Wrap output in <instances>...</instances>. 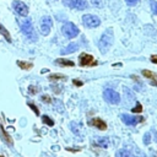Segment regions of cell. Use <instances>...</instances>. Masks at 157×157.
<instances>
[{
	"label": "cell",
	"instance_id": "1",
	"mask_svg": "<svg viewBox=\"0 0 157 157\" xmlns=\"http://www.w3.org/2000/svg\"><path fill=\"white\" fill-rule=\"evenodd\" d=\"M113 40H114L113 29H112V28H107V29L103 32V34L101 36L99 40H98V49H99V52H101L102 54H105V53L110 49V47H112V44H113Z\"/></svg>",
	"mask_w": 157,
	"mask_h": 157
},
{
	"label": "cell",
	"instance_id": "2",
	"mask_svg": "<svg viewBox=\"0 0 157 157\" xmlns=\"http://www.w3.org/2000/svg\"><path fill=\"white\" fill-rule=\"evenodd\" d=\"M21 29L23 32V34L31 40V42H36L37 40V33L34 31V27L32 25V21L29 18H26L25 21L21 22Z\"/></svg>",
	"mask_w": 157,
	"mask_h": 157
},
{
	"label": "cell",
	"instance_id": "3",
	"mask_svg": "<svg viewBox=\"0 0 157 157\" xmlns=\"http://www.w3.org/2000/svg\"><path fill=\"white\" fill-rule=\"evenodd\" d=\"M61 32H63V34H64L66 38H70V39H71V38H75V37L78 36L80 29H78V27H77L75 23H72V22H66V23L63 25Z\"/></svg>",
	"mask_w": 157,
	"mask_h": 157
},
{
	"label": "cell",
	"instance_id": "4",
	"mask_svg": "<svg viewBox=\"0 0 157 157\" xmlns=\"http://www.w3.org/2000/svg\"><path fill=\"white\" fill-rule=\"evenodd\" d=\"M82 23L87 28H96V27H98L101 25V20L96 15L87 13V15H83L82 16Z\"/></svg>",
	"mask_w": 157,
	"mask_h": 157
},
{
	"label": "cell",
	"instance_id": "5",
	"mask_svg": "<svg viewBox=\"0 0 157 157\" xmlns=\"http://www.w3.org/2000/svg\"><path fill=\"white\" fill-rule=\"evenodd\" d=\"M103 98L110 104H118L120 102V94L112 88H107L103 91Z\"/></svg>",
	"mask_w": 157,
	"mask_h": 157
},
{
	"label": "cell",
	"instance_id": "6",
	"mask_svg": "<svg viewBox=\"0 0 157 157\" xmlns=\"http://www.w3.org/2000/svg\"><path fill=\"white\" fill-rule=\"evenodd\" d=\"M52 27H53V21H52V17L50 16H43L39 21V28H40V32L44 36H48L52 31Z\"/></svg>",
	"mask_w": 157,
	"mask_h": 157
},
{
	"label": "cell",
	"instance_id": "7",
	"mask_svg": "<svg viewBox=\"0 0 157 157\" xmlns=\"http://www.w3.org/2000/svg\"><path fill=\"white\" fill-rule=\"evenodd\" d=\"M12 7H13V10H15V12L18 15V16H27V13H28V7H27V5L23 2V1H20V0H15L13 2H12Z\"/></svg>",
	"mask_w": 157,
	"mask_h": 157
},
{
	"label": "cell",
	"instance_id": "8",
	"mask_svg": "<svg viewBox=\"0 0 157 157\" xmlns=\"http://www.w3.org/2000/svg\"><path fill=\"white\" fill-rule=\"evenodd\" d=\"M64 4L71 9L76 10H85L87 9V1L86 0H63Z\"/></svg>",
	"mask_w": 157,
	"mask_h": 157
},
{
	"label": "cell",
	"instance_id": "9",
	"mask_svg": "<svg viewBox=\"0 0 157 157\" xmlns=\"http://www.w3.org/2000/svg\"><path fill=\"white\" fill-rule=\"evenodd\" d=\"M120 119L126 125H136L137 123L144 121V118L142 117H134V115H130V114H121L120 115Z\"/></svg>",
	"mask_w": 157,
	"mask_h": 157
},
{
	"label": "cell",
	"instance_id": "10",
	"mask_svg": "<svg viewBox=\"0 0 157 157\" xmlns=\"http://www.w3.org/2000/svg\"><path fill=\"white\" fill-rule=\"evenodd\" d=\"M78 61L81 66H88V65H97V63L93 60V56L87 53H82L78 56Z\"/></svg>",
	"mask_w": 157,
	"mask_h": 157
},
{
	"label": "cell",
	"instance_id": "11",
	"mask_svg": "<svg viewBox=\"0 0 157 157\" xmlns=\"http://www.w3.org/2000/svg\"><path fill=\"white\" fill-rule=\"evenodd\" d=\"M69 126H70L71 131H72L77 137H82V136H83V126H82V124H81V123L71 121Z\"/></svg>",
	"mask_w": 157,
	"mask_h": 157
},
{
	"label": "cell",
	"instance_id": "12",
	"mask_svg": "<svg viewBox=\"0 0 157 157\" xmlns=\"http://www.w3.org/2000/svg\"><path fill=\"white\" fill-rule=\"evenodd\" d=\"M0 137H1V140H2L5 144H7L10 147H12V145H13L12 142H13V141H12L11 136L5 131V129L2 128V125H1V124H0Z\"/></svg>",
	"mask_w": 157,
	"mask_h": 157
},
{
	"label": "cell",
	"instance_id": "13",
	"mask_svg": "<svg viewBox=\"0 0 157 157\" xmlns=\"http://www.w3.org/2000/svg\"><path fill=\"white\" fill-rule=\"evenodd\" d=\"M90 125H92V126H94V128H97V129H99V130H105V129H107V124H105L102 119H99V118H93V119H91V120H90Z\"/></svg>",
	"mask_w": 157,
	"mask_h": 157
},
{
	"label": "cell",
	"instance_id": "14",
	"mask_svg": "<svg viewBox=\"0 0 157 157\" xmlns=\"http://www.w3.org/2000/svg\"><path fill=\"white\" fill-rule=\"evenodd\" d=\"M78 49V44L77 43H69L65 48H63L61 49V54H71V53H74V52H76Z\"/></svg>",
	"mask_w": 157,
	"mask_h": 157
},
{
	"label": "cell",
	"instance_id": "15",
	"mask_svg": "<svg viewBox=\"0 0 157 157\" xmlns=\"http://www.w3.org/2000/svg\"><path fill=\"white\" fill-rule=\"evenodd\" d=\"M55 64H58L59 66H74V65H75L74 61L66 60V59H61V58L56 59V60H55Z\"/></svg>",
	"mask_w": 157,
	"mask_h": 157
},
{
	"label": "cell",
	"instance_id": "16",
	"mask_svg": "<svg viewBox=\"0 0 157 157\" xmlns=\"http://www.w3.org/2000/svg\"><path fill=\"white\" fill-rule=\"evenodd\" d=\"M0 33L5 37V39L7 40V42H12V39H11V36H10V33H9V31L6 29V28H4V26L0 23Z\"/></svg>",
	"mask_w": 157,
	"mask_h": 157
},
{
	"label": "cell",
	"instance_id": "17",
	"mask_svg": "<svg viewBox=\"0 0 157 157\" xmlns=\"http://www.w3.org/2000/svg\"><path fill=\"white\" fill-rule=\"evenodd\" d=\"M115 157H131V155H130V152H129L128 150H125V148H120V150L117 151Z\"/></svg>",
	"mask_w": 157,
	"mask_h": 157
},
{
	"label": "cell",
	"instance_id": "18",
	"mask_svg": "<svg viewBox=\"0 0 157 157\" xmlns=\"http://www.w3.org/2000/svg\"><path fill=\"white\" fill-rule=\"evenodd\" d=\"M17 65L21 67V69H25V70H29V69H32V64L31 63H27V61H21V60H18L17 61Z\"/></svg>",
	"mask_w": 157,
	"mask_h": 157
},
{
	"label": "cell",
	"instance_id": "19",
	"mask_svg": "<svg viewBox=\"0 0 157 157\" xmlns=\"http://www.w3.org/2000/svg\"><path fill=\"white\" fill-rule=\"evenodd\" d=\"M108 145H109V139L108 137H101V139H98V146H101V147H108Z\"/></svg>",
	"mask_w": 157,
	"mask_h": 157
},
{
	"label": "cell",
	"instance_id": "20",
	"mask_svg": "<svg viewBox=\"0 0 157 157\" xmlns=\"http://www.w3.org/2000/svg\"><path fill=\"white\" fill-rule=\"evenodd\" d=\"M42 120H43V123L47 124L48 126H53V125H54V120L50 119L48 115H43V117H42Z\"/></svg>",
	"mask_w": 157,
	"mask_h": 157
},
{
	"label": "cell",
	"instance_id": "21",
	"mask_svg": "<svg viewBox=\"0 0 157 157\" xmlns=\"http://www.w3.org/2000/svg\"><path fill=\"white\" fill-rule=\"evenodd\" d=\"M142 75L145 76V77H148V78H155L156 77V75H155V72H152V71H150V70H142Z\"/></svg>",
	"mask_w": 157,
	"mask_h": 157
},
{
	"label": "cell",
	"instance_id": "22",
	"mask_svg": "<svg viewBox=\"0 0 157 157\" xmlns=\"http://www.w3.org/2000/svg\"><path fill=\"white\" fill-rule=\"evenodd\" d=\"M150 5H151V9H152V12H153L155 15H157V1L150 0Z\"/></svg>",
	"mask_w": 157,
	"mask_h": 157
},
{
	"label": "cell",
	"instance_id": "23",
	"mask_svg": "<svg viewBox=\"0 0 157 157\" xmlns=\"http://www.w3.org/2000/svg\"><path fill=\"white\" fill-rule=\"evenodd\" d=\"M27 104H28V107H29V108H31V109H32V110L34 112V114H36V115H39V110H38V108H37V107H36V105H34L33 103L28 102Z\"/></svg>",
	"mask_w": 157,
	"mask_h": 157
},
{
	"label": "cell",
	"instance_id": "24",
	"mask_svg": "<svg viewBox=\"0 0 157 157\" xmlns=\"http://www.w3.org/2000/svg\"><path fill=\"white\" fill-rule=\"evenodd\" d=\"M131 112H132V113H141V112H142V105H141L140 103H136V107L132 108Z\"/></svg>",
	"mask_w": 157,
	"mask_h": 157
},
{
	"label": "cell",
	"instance_id": "25",
	"mask_svg": "<svg viewBox=\"0 0 157 157\" xmlns=\"http://www.w3.org/2000/svg\"><path fill=\"white\" fill-rule=\"evenodd\" d=\"M150 139H151L150 132H146V134L144 135V144H145V145H148V144H150Z\"/></svg>",
	"mask_w": 157,
	"mask_h": 157
},
{
	"label": "cell",
	"instance_id": "26",
	"mask_svg": "<svg viewBox=\"0 0 157 157\" xmlns=\"http://www.w3.org/2000/svg\"><path fill=\"white\" fill-rule=\"evenodd\" d=\"M139 1H140V0H125V2H126L129 6H134V5H136Z\"/></svg>",
	"mask_w": 157,
	"mask_h": 157
},
{
	"label": "cell",
	"instance_id": "27",
	"mask_svg": "<svg viewBox=\"0 0 157 157\" xmlns=\"http://www.w3.org/2000/svg\"><path fill=\"white\" fill-rule=\"evenodd\" d=\"M93 5H96L97 7H101L102 6V0H91Z\"/></svg>",
	"mask_w": 157,
	"mask_h": 157
},
{
	"label": "cell",
	"instance_id": "28",
	"mask_svg": "<svg viewBox=\"0 0 157 157\" xmlns=\"http://www.w3.org/2000/svg\"><path fill=\"white\" fill-rule=\"evenodd\" d=\"M58 78H65L64 76H58V75H50L49 80H58Z\"/></svg>",
	"mask_w": 157,
	"mask_h": 157
},
{
	"label": "cell",
	"instance_id": "29",
	"mask_svg": "<svg viewBox=\"0 0 157 157\" xmlns=\"http://www.w3.org/2000/svg\"><path fill=\"white\" fill-rule=\"evenodd\" d=\"M150 60H151L153 64H157V55H152V56L150 58Z\"/></svg>",
	"mask_w": 157,
	"mask_h": 157
},
{
	"label": "cell",
	"instance_id": "30",
	"mask_svg": "<svg viewBox=\"0 0 157 157\" xmlns=\"http://www.w3.org/2000/svg\"><path fill=\"white\" fill-rule=\"evenodd\" d=\"M72 83H74V85H76V86H82V82H81V81H78V80H74V81H72Z\"/></svg>",
	"mask_w": 157,
	"mask_h": 157
},
{
	"label": "cell",
	"instance_id": "31",
	"mask_svg": "<svg viewBox=\"0 0 157 157\" xmlns=\"http://www.w3.org/2000/svg\"><path fill=\"white\" fill-rule=\"evenodd\" d=\"M40 99H42V101H45V102H50V98H49L48 96H42Z\"/></svg>",
	"mask_w": 157,
	"mask_h": 157
},
{
	"label": "cell",
	"instance_id": "32",
	"mask_svg": "<svg viewBox=\"0 0 157 157\" xmlns=\"http://www.w3.org/2000/svg\"><path fill=\"white\" fill-rule=\"evenodd\" d=\"M0 157H4V156H2V155H0Z\"/></svg>",
	"mask_w": 157,
	"mask_h": 157
}]
</instances>
